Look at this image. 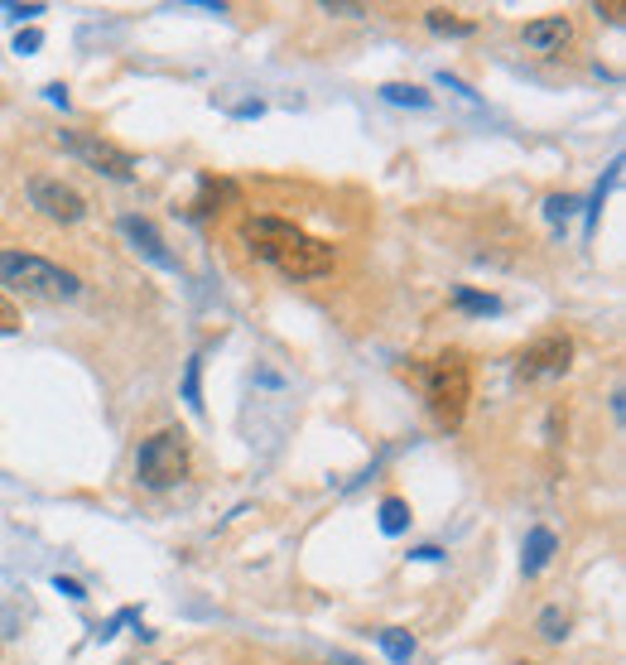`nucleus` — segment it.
<instances>
[{
  "mask_svg": "<svg viewBox=\"0 0 626 665\" xmlns=\"http://www.w3.org/2000/svg\"><path fill=\"white\" fill-rule=\"evenodd\" d=\"M323 10H328V15H367V5H343V0H337V5L328 0V5H323Z\"/></svg>",
  "mask_w": 626,
  "mask_h": 665,
  "instance_id": "25",
  "label": "nucleus"
},
{
  "mask_svg": "<svg viewBox=\"0 0 626 665\" xmlns=\"http://www.w3.org/2000/svg\"><path fill=\"white\" fill-rule=\"evenodd\" d=\"M453 305L467 309V313H501V299L497 295H477V289H453Z\"/></svg>",
  "mask_w": 626,
  "mask_h": 665,
  "instance_id": "18",
  "label": "nucleus"
},
{
  "mask_svg": "<svg viewBox=\"0 0 626 665\" xmlns=\"http://www.w3.org/2000/svg\"><path fill=\"white\" fill-rule=\"evenodd\" d=\"M34 48H39V30H30V34L15 39V54H34Z\"/></svg>",
  "mask_w": 626,
  "mask_h": 665,
  "instance_id": "24",
  "label": "nucleus"
},
{
  "mask_svg": "<svg viewBox=\"0 0 626 665\" xmlns=\"http://www.w3.org/2000/svg\"><path fill=\"white\" fill-rule=\"evenodd\" d=\"M376 646H381L395 665H409V656H415V637H409L405 627H381V632H376Z\"/></svg>",
  "mask_w": 626,
  "mask_h": 665,
  "instance_id": "13",
  "label": "nucleus"
},
{
  "mask_svg": "<svg viewBox=\"0 0 626 665\" xmlns=\"http://www.w3.org/2000/svg\"><path fill=\"white\" fill-rule=\"evenodd\" d=\"M511 665H535V661H511Z\"/></svg>",
  "mask_w": 626,
  "mask_h": 665,
  "instance_id": "28",
  "label": "nucleus"
},
{
  "mask_svg": "<svg viewBox=\"0 0 626 665\" xmlns=\"http://www.w3.org/2000/svg\"><path fill=\"white\" fill-rule=\"evenodd\" d=\"M193 468V454H188V434L184 429H154L150 439H140L136 449V478L140 488L150 492H164V488H178Z\"/></svg>",
  "mask_w": 626,
  "mask_h": 665,
  "instance_id": "3",
  "label": "nucleus"
},
{
  "mask_svg": "<svg viewBox=\"0 0 626 665\" xmlns=\"http://www.w3.org/2000/svg\"><path fill=\"white\" fill-rule=\"evenodd\" d=\"M58 140H63L88 169H96V174H106V179H116V184H130V179H136V160H130V154L120 150V145H112V140L88 136V130H58Z\"/></svg>",
  "mask_w": 626,
  "mask_h": 665,
  "instance_id": "4",
  "label": "nucleus"
},
{
  "mask_svg": "<svg viewBox=\"0 0 626 665\" xmlns=\"http://www.w3.org/2000/svg\"><path fill=\"white\" fill-rule=\"evenodd\" d=\"M405 526H409V506L401 497H385L381 502V530H385V536H401Z\"/></svg>",
  "mask_w": 626,
  "mask_h": 665,
  "instance_id": "19",
  "label": "nucleus"
},
{
  "mask_svg": "<svg viewBox=\"0 0 626 665\" xmlns=\"http://www.w3.org/2000/svg\"><path fill=\"white\" fill-rule=\"evenodd\" d=\"M294 237H299V227L285 222V217H270V213L241 222V246H246V256H256V261H275Z\"/></svg>",
  "mask_w": 626,
  "mask_h": 665,
  "instance_id": "8",
  "label": "nucleus"
},
{
  "mask_svg": "<svg viewBox=\"0 0 626 665\" xmlns=\"http://www.w3.org/2000/svg\"><path fill=\"white\" fill-rule=\"evenodd\" d=\"M425 24H429L433 34H473V20H457L453 10H443V5L425 10Z\"/></svg>",
  "mask_w": 626,
  "mask_h": 665,
  "instance_id": "14",
  "label": "nucleus"
},
{
  "mask_svg": "<svg viewBox=\"0 0 626 665\" xmlns=\"http://www.w3.org/2000/svg\"><path fill=\"white\" fill-rule=\"evenodd\" d=\"M545 213H549V222H564V217L573 213V198H569V193H564V198H559V193H554V198L545 203Z\"/></svg>",
  "mask_w": 626,
  "mask_h": 665,
  "instance_id": "20",
  "label": "nucleus"
},
{
  "mask_svg": "<svg viewBox=\"0 0 626 665\" xmlns=\"http://www.w3.org/2000/svg\"><path fill=\"white\" fill-rule=\"evenodd\" d=\"M15 329H20V309L0 295V333H15Z\"/></svg>",
  "mask_w": 626,
  "mask_h": 665,
  "instance_id": "21",
  "label": "nucleus"
},
{
  "mask_svg": "<svg viewBox=\"0 0 626 665\" xmlns=\"http://www.w3.org/2000/svg\"><path fill=\"white\" fill-rule=\"evenodd\" d=\"M120 232L130 237V246H136V251H140V256L150 261V265H160V271H174V256H169V251H164V237L154 232V222H150V217H136V213H130V217H120Z\"/></svg>",
  "mask_w": 626,
  "mask_h": 665,
  "instance_id": "10",
  "label": "nucleus"
},
{
  "mask_svg": "<svg viewBox=\"0 0 626 665\" xmlns=\"http://www.w3.org/2000/svg\"><path fill=\"white\" fill-rule=\"evenodd\" d=\"M222 203H227V208H236V203H241V188L232 184V179H202V184H198V198H193V213L208 217V213L222 208Z\"/></svg>",
  "mask_w": 626,
  "mask_h": 665,
  "instance_id": "12",
  "label": "nucleus"
},
{
  "mask_svg": "<svg viewBox=\"0 0 626 665\" xmlns=\"http://www.w3.org/2000/svg\"><path fill=\"white\" fill-rule=\"evenodd\" d=\"M419 386H425V401L433 410L443 429H457L467 415V401H473V367H467L463 353H443L429 357L425 367H415Z\"/></svg>",
  "mask_w": 626,
  "mask_h": 665,
  "instance_id": "1",
  "label": "nucleus"
},
{
  "mask_svg": "<svg viewBox=\"0 0 626 665\" xmlns=\"http://www.w3.org/2000/svg\"><path fill=\"white\" fill-rule=\"evenodd\" d=\"M5 15L10 20H34V15H44V5H5Z\"/></svg>",
  "mask_w": 626,
  "mask_h": 665,
  "instance_id": "23",
  "label": "nucleus"
},
{
  "mask_svg": "<svg viewBox=\"0 0 626 665\" xmlns=\"http://www.w3.org/2000/svg\"><path fill=\"white\" fill-rule=\"evenodd\" d=\"M569 39H573V24L564 20V15H540V20H530L525 30H521V44L530 48V54H540V58L564 54Z\"/></svg>",
  "mask_w": 626,
  "mask_h": 665,
  "instance_id": "9",
  "label": "nucleus"
},
{
  "mask_svg": "<svg viewBox=\"0 0 626 665\" xmlns=\"http://www.w3.org/2000/svg\"><path fill=\"white\" fill-rule=\"evenodd\" d=\"M30 203L39 208L44 217H54V222H82L88 217V198H82L72 184H63V179H30Z\"/></svg>",
  "mask_w": 626,
  "mask_h": 665,
  "instance_id": "7",
  "label": "nucleus"
},
{
  "mask_svg": "<svg viewBox=\"0 0 626 665\" xmlns=\"http://www.w3.org/2000/svg\"><path fill=\"white\" fill-rule=\"evenodd\" d=\"M535 632L545 637V642H564V637H569V612H564V608H545L535 618Z\"/></svg>",
  "mask_w": 626,
  "mask_h": 665,
  "instance_id": "15",
  "label": "nucleus"
},
{
  "mask_svg": "<svg viewBox=\"0 0 626 665\" xmlns=\"http://www.w3.org/2000/svg\"><path fill=\"white\" fill-rule=\"evenodd\" d=\"M381 96L385 102H401V106H429L433 102V96L425 88H415V82H385Z\"/></svg>",
  "mask_w": 626,
  "mask_h": 665,
  "instance_id": "16",
  "label": "nucleus"
},
{
  "mask_svg": "<svg viewBox=\"0 0 626 665\" xmlns=\"http://www.w3.org/2000/svg\"><path fill=\"white\" fill-rule=\"evenodd\" d=\"M521 377L525 381H549V377H564V371L573 367V343L564 333H545V337H535V343L521 353Z\"/></svg>",
  "mask_w": 626,
  "mask_h": 665,
  "instance_id": "6",
  "label": "nucleus"
},
{
  "mask_svg": "<svg viewBox=\"0 0 626 665\" xmlns=\"http://www.w3.org/2000/svg\"><path fill=\"white\" fill-rule=\"evenodd\" d=\"M184 401L193 415H202V357H188L184 367Z\"/></svg>",
  "mask_w": 626,
  "mask_h": 665,
  "instance_id": "17",
  "label": "nucleus"
},
{
  "mask_svg": "<svg viewBox=\"0 0 626 665\" xmlns=\"http://www.w3.org/2000/svg\"><path fill=\"white\" fill-rule=\"evenodd\" d=\"M554 550H559V540H554V530H545V526H535L525 536V554H521V574L525 578H535L545 564L554 560Z\"/></svg>",
  "mask_w": 626,
  "mask_h": 665,
  "instance_id": "11",
  "label": "nucleus"
},
{
  "mask_svg": "<svg viewBox=\"0 0 626 665\" xmlns=\"http://www.w3.org/2000/svg\"><path fill=\"white\" fill-rule=\"evenodd\" d=\"M328 665H361V661H352V656H333Z\"/></svg>",
  "mask_w": 626,
  "mask_h": 665,
  "instance_id": "27",
  "label": "nucleus"
},
{
  "mask_svg": "<svg viewBox=\"0 0 626 665\" xmlns=\"http://www.w3.org/2000/svg\"><path fill=\"white\" fill-rule=\"evenodd\" d=\"M0 285L20 289L30 299H44V305H63V299L82 295L78 275L44 256H30V251H0Z\"/></svg>",
  "mask_w": 626,
  "mask_h": 665,
  "instance_id": "2",
  "label": "nucleus"
},
{
  "mask_svg": "<svg viewBox=\"0 0 626 665\" xmlns=\"http://www.w3.org/2000/svg\"><path fill=\"white\" fill-rule=\"evenodd\" d=\"M333 261H337V251L328 246V241H318V237L299 232V237L289 241V246H285L270 265L285 275V280H318V275H328V271H333Z\"/></svg>",
  "mask_w": 626,
  "mask_h": 665,
  "instance_id": "5",
  "label": "nucleus"
},
{
  "mask_svg": "<svg viewBox=\"0 0 626 665\" xmlns=\"http://www.w3.org/2000/svg\"><path fill=\"white\" fill-rule=\"evenodd\" d=\"M44 96H48V102H58V106H68V88H58V82H54V88H44Z\"/></svg>",
  "mask_w": 626,
  "mask_h": 665,
  "instance_id": "26",
  "label": "nucleus"
},
{
  "mask_svg": "<svg viewBox=\"0 0 626 665\" xmlns=\"http://www.w3.org/2000/svg\"><path fill=\"white\" fill-rule=\"evenodd\" d=\"M54 588H58V594H63V598H72V603H82V598H88V594H82V584H72V578H63V574L54 578Z\"/></svg>",
  "mask_w": 626,
  "mask_h": 665,
  "instance_id": "22",
  "label": "nucleus"
}]
</instances>
